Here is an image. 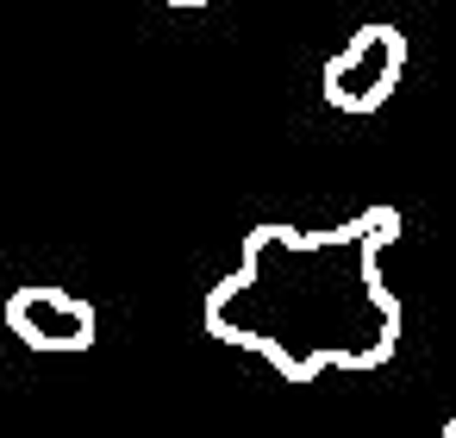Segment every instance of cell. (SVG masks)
<instances>
[{"label": "cell", "instance_id": "cell-1", "mask_svg": "<svg viewBox=\"0 0 456 438\" xmlns=\"http://www.w3.org/2000/svg\"><path fill=\"white\" fill-rule=\"evenodd\" d=\"M400 238L394 207H362L344 226H256L238 269L207 294V332L269 357L288 382L325 369H381L400 351V294L381 282V251Z\"/></svg>", "mask_w": 456, "mask_h": 438}, {"label": "cell", "instance_id": "cell-2", "mask_svg": "<svg viewBox=\"0 0 456 438\" xmlns=\"http://www.w3.org/2000/svg\"><path fill=\"white\" fill-rule=\"evenodd\" d=\"M400 76H406V38H400V26L375 20V26H362L325 63L319 88H325V101L338 113H375V107H387V95L400 88Z\"/></svg>", "mask_w": 456, "mask_h": 438}, {"label": "cell", "instance_id": "cell-3", "mask_svg": "<svg viewBox=\"0 0 456 438\" xmlns=\"http://www.w3.org/2000/svg\"><path fill=\"white\" fill-rule=\"evenodd\" d=\"M7 326L26 351H88L94 344V307L82 294H63V288H13L7 294Z\"/></svg>", "mask_w": 456, "mask_h": 438}, {"label": "cell", "instance_id": "cell-4", "mask_svg": "<svg viewBox=\"0 0 456 438\" xmlns=\"http://www.w3.org/2000/svg\"><path fill=\"white\" fill-rule=\"evenodd\" d=\"M163 7H207V0H163Z\"/></svg>", "mask_w": 456, "mask_h": 438}, {"label": "cell", "instance_id": "cell-5", "mask_svg": "<svg viewBox=\"0 0 456 438\" xmlns=\"http://www.w3.org/2000/svg\"><path fill=\"white\" fill-rule=\"evenodd\" d=\"M444 438H456V419H444Z\"/></svg>", "mask_w": 456, "mask_h": 438}]
</instances>
